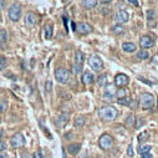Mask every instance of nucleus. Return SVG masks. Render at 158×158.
<instances>
[{
    "mask_svg": "<svg viewBox=\"0 0 158 158\" xmlns=\"http://www.w3.org/2000/svg\"><path fill=\"white\" fill-rule=\"evenodd\" d=\"M98 116H100V118L102 121H106V122L113 121V120H116V117L118 116V110L116 107H113V106H106V107L100 108Z\"/></svg>",
    "mask_w": 158,
    "mask_h": 158,
    "instance_id": "nucleus-1",
    "label": "nucleus"
},
{
    "mask_svg": "<svg viewBox=\"0 0 158 158\" xmlns=\"http://www.w3.org/2000/svg\"><path fill=\"white\" fill-rule=\"evenodd\" d=\"M21 11H23L21 5H20L19 3H14V4H11V6L9 8L8 15H9V18H10L11 21H18V20L20 19V16H21Z\"/></svg>",
    "mask_w": 158,
    "mask_h": 158,
    "instance_id": "nucleus-2",
    "label": "nucleus"
},
{
    "mask_svg": "<svg viewBox=\"0 0 158 158\" xmlns=\"http://www.w3.org/2000/svg\"><path fill=\"white\" fill-rule=\"evenodd\" d=\"M139 102H141V106L143 108H147V110L148 108H152L153 105H154V96L151 95V94H148V92H144V94L141 95Z\"/></svg>",
    "mask_w": 158,
    "mask_h": 158,
    "instance_id": "nucleus-3",
    "label": "nucleus"
},
{
    "mask_svg": "<svg viewBox=\"0 0 158 158\" xmlns=\"http://www.w3.org/2000/svg\"><path fill=\"white\" fill-rule=\"evenodd\" d=\"M98 143H100V147L102 149H110L113 146V137L111 135H108V133H103L100 137Z\"/></svg>",
    "mask_w": 158,
    "mask_h": 158,
    "instance_id": "nucleus-4",
    "label": "nucleus"
},
{
    "mask_svg": "<svg viewBox=\"0 0 158 158\" xmlns=\"http://www.w3.org/2000/svg\"><path fill=\"white\" fill-rule=\"evenodd\" d=\"M10 144H11L13 148H21V147H24L25 146V138H24V136L20 132L13 135V137L10 138Z\"/></svg>",
    "mask_w": 158,
    "mask_h": 158,
    "instance_id": "nucleus-5",
    "label": "nucleus"
},
{
    "mask_svg": "<svg viewBox=\"0 0 158 158\" xmlns=\"http://www.w3.org/2000/svg\"><path fill=\"white\" fill-rule=\"evenodd\" d=\"M55 77H56V81H57V82H60V84H66V82L69 81L70 73H69V71H67L66 69L60 67V69H57V70L55 71Z\"/></svg>",
    "mask_w": 158,
    "mask_h": 158,
    "instance_id": "nucleus-6",
    "label": "nucleus"
},
{
    "mask_svg": "<svg viewBox=\"0 0 158 158\" xmlns=\"http://www.w3.org/2000/svg\"><path fill=\"white\" fill-rule=\"evenodd\" d=\"M89 65L91 66L92 70L98 71L103 67V61L101 60V57L98 55H91L90 59H89Z\"/></svg>",
    "mask_w": 158,
    "mask_h": 158,
    "instance_id": "nucleus-7",
    "label": "nucleus"
},
{
    "mask_svg": "<svg viewBox=\"0 0 158 158\" xmlns=\"http://www.w3.org/2000/svg\"><path fill=\"white\" fill-rule=\"evenodd\" d=\"M75 30H77V32H80V34H82V35H86V34L92 32V31H94V27H92L89 23L81 21V23L75 24Z\"/></svg>",
    "mask_w": 158,
    "mask_h": 158,
    "instance_id": "nucleus-8",
    "label": "nucleus"
},
{
    "mask_svg": "<svg viewBox=\"0 0 158 158\" xmlns=\"http://www.w3.org/2000/svg\"><path fill=\"white\" fill-rule=\"evenodd\" d=\"M130 82V77L125 73H117L114 76V85L118 87H125Z\"/></svg>",
    "mask_w": 158,
    "mask_h": 158,
    "instance_id": "nucleus-9",
    "label": "nucleus"
},
{
    "mask_svg": "<svg viewBox=\"0 0 158 158\" xmlns=\"http://www.w3.org/2000/svg\"><path fill=\"white\" fill-rule=\"evenodd\" d=\"M128 19H130V15H128V13L125 11V10L117 11V14H116V16H114V21H116L117 25H123V24H126V23L128 21Z\"/></svg>",
    "mask_w": 158,
    "mask_h": 158,
    "instance_id": "nucleus-10",
    "label": "nucleus"
},
{
    "mask_svg": "<svg viewBox=\"0 0 158 158\" xmlns=\"http://www.w3.org/2000/svg\"><path fill=\"white\" fill-rule=\"evenodd\" d=\"M139 45L142 49H151L153 45H154V41H153V39L149 36V35H143L141 39H139Z\"/></svg>",
    "mask_w": 158,
    "mask_h": 158,
    "instance_id": "nucleus-11",
    "label": "nucleus"
},
{
    "mask_svg": "<svg viewBox=\"0 0 158 158\" xmlns=\"http://www.w3.org/2000/svg\"><path fill=\"white\" fill-rule=\"evenodd\" d=\"M117 96V90H116V85L114 84H110L106 86L105 90V98L107 100H113Z\"/></svg>",
    "mask_w": 158,
    "mask_h": 158,
    "instance_id": "nucleus-12",
    "label": "nucleus"
},
{
    "mask_svg": "<svg viewBox=\"0 0 158 158\" xmlns=\"http://www.w3.org/2000/svg\"><path fill=\"white\" fill-rule=\"evenodd\" d=\"M24 23H25L26 26H34V25H36V23H37V16H36V14L32 13V11L27 13L26 16H25V19H24Z\"/></svg>",
    "mask_w": 158,
    "mask_h": 158,
    "instance_id": "nucleus-13",
    "label": "nucleus"
},
{
    "mask_svg": "<svg viewBox=\"0 0 158 158\" xmlns=\"http://www.w3.org/2000/svg\"><path fill=\"white\" fill-rule=\"evenodd\" d=\"M146 16H147V24H148V26L149 27H156V25H157V21H156V11L154 10H152V9H149V10H147V14H146Z\"/></svg>",
    "mask_w": 158,
    "mask_h": 158,
    "instance_id": "nucleus-14",
    "label": "nucleus"
},
{
    "mask_svg": "<svg viewBox=\"0 0 158 158\" xmlns=\"http://www.w3.org/2000/svg\"><path fill=\"white\" fill-rule=\"evenodd\" d=\"M81 81H82L85 85H91V84L95 81V77H94V75L90 73V72H84V73H82Z\"/></svg>",
    "mask_w": 158,
    "mask_h": 158,
    "instance_id": "nucleus-15",
    "label": "nucleus"
},
{
    "mask_svg": "<svg viewBox=\"0 0 158 158\" xmlns=\"http://www.w3.org/2000/svg\"><path fill=\"white\" fill-rule=\"evenodd\" d=\"M80 149H81V144L80 143H72V144L67 146V151L72 156H76L78 152H80Z\"/></svg>",
    "mask_w": 158,
    "mask_h": 158,
    "instance_id": "nucleus-16",
    "label": "nucleus"
},
{
    "mask_svg": "<svg viewBox=\"0 0 158 158\" xmlns=\"http://www.w3.org/2000/svg\"><path fill=\"white\" fill-rule=\"evenodd\" d=\"M52 35H54V26L51 24H46L45 27H44V36H45V39L50 40V39L52 37Z\"/></svg>",
    "mask_w": 158,
    "mask_h": 158,
    "instance_id": "nucleus-17",
    "label": "nucleus"
},
{
    "mask_svg": "<svg viewBox=\"0 0 158 158\" xmlns=\"http://www.w3.org/2000/svg\"><path fill=\"white\" fill-rule=\"evenodd\" d=\"M8 43V31L0 29V48H4Z\"/></svg>",
    "mask_w": 158,
    "mask_h": 158,
    "instance_id": "nucleus-18",
    "label": "nucleus"
},
{
    "mask_svg": "<svg viewBox=\"0 0 158 158\" xmlns=\"http://www.w3.org/2000/svg\"><path fill=\"white\" fill-rule=\"evenodd\" d=\"M98 4V0H82V6L85 9H94Z\"/></svg>",
    "mask_w": 158,
    "mask_h": 158,
    "instance_id": "nucleus-19",
    "label": "nucleus"
},
{
    "mask_svg": "<svg viewBox=\"0 0 158 158\" xmlns=\"http://www.w3.org/2000/svg\"><path fill=\"white\" fill-rule=\"evenodd\" d=\"M122 50L126 52H133L136 51V45L133 43H123L122 44Z\"/></svg>",
    "mask_w": 158,
    "mask_h": 158,
    "instance_id": "nucleus-20",
    "label": "nucleus"
},
{
    "mask_svg": "<svg viewBox=\"0 0 158 158\" xmlns=\"http://www.w3.org/2000/svg\"><path fill=\"white\" fill-rule=\"evenodd\" d=\"M84 61H85V55L82 51H76L75 52V62L76 64H80V65H84Z\"/></svg>",
    "mask_w": 158,
    "mask_h": 158,
    "instance_id": "nucleus-21",
    "label": "nucleus"
},
{
    "mask_svg": "<svg viewBox=\"0 0 158 158\" xmlns=\"http://www.w3.org/2000/svg\"><path fill=\"white\" fill-rule=\"evenodd\" d=\"M131 101H132V100H131L128 96H123V97H118L117 103H118V105H121V106H130Z\"/></svg>",
    "mask_w": 158,
    "mask_h": 158,
    "instance_id": "nucleus-22",
    "label": "nucleus"
},
{
    "mask_svg": "<svg viewBox=\"0 0 158 158\" xmlns=\"http://www.w3.org/2000/svg\"><path fill=\"white\" fill-rule=\"evenodd\" d=\"M111 31L113 34H116V35H121V34L125 32V27H123V25H117L116 24V26H112L111 27Z\"/></svg>",
    "mask_w": 158,
    "mask_h": 158,
    "instance_id": "nucleus-23",
    "label": "nucleus"
},
{
    "mask_svg": "<svg viewBox=\"0 0 158 158\" xmlns=\"http://www.w3.org/2000/svg\"><path fill=\"white\" fill-rule=\"evenodd\" d=\"M69 122V114L67 113H61V116L59 117V120H57V125L59 126H64Z\"/></svg>",
    "mask_w": 158,
    "mask_h": 158,
    "instance_id": "nucleus-24",
    "label": "nucleus"
},
{
    "mask_svg": "<svg viewBox=\"0 0 158 158\" xmlns=\"http://www.w3.org/2000/svg\"><path fill=\"white\" fill-rule=\"evenodd\" d=\"M137 57H138L139 60H147V59L149 57V52H148L146 49H142V50H139V51L137 52Z\"/></svg>",
    "mask_w": 158,
    "mask_h": 158,
    "instance_id": "nucleus-25",
    "label": "nucleus"
},
{
    "mask_svg": "<svg viewBox=\"0 0 158 158\" xmlns=\"http://www.w3.org/2000/svg\"><path fill=\"white\" fill-rule=\"evenodd\" d=\"M82 70H84V67H82V65H80V64H76V62H75V64L72 65V72H73L75 75L81 73Z\"/></svg>",
    "mask_w": 158,
    "mask_h": 158,
    "instance_id": "nucleus-26",
    "label": "nucleus"
},
{
    "mask_svg": "<svg viewBox=\"0 0 158 158\" xmlns=\"http://www.w3.org/2000/svg\"><path fill=\"white\" fill-rule=\"evenodd\" d=\"M97 84H98V86H105V85H107V75H101V76H98V78H97Z\"/></svg>",
    "mask_w": 158,
    "mask_h": 158,
    "instance_id": "nucleus-27",
    "label": "nucleus"
},
{
    "mask_svg": "<svg viewBox=\"0 0 158 158\" xmlns=\"http://www.w3.org/2000/svg\"><path fill=\"white\" fill-rule=\"evenodd\" d=\"M151 149H152V147H151L149 144H141L139 148H138V153H139V154H143V153L149 152Z\"/></svg>",
    "mask_w": 158,
    "mask_h": 158,
    "instance_id": "nucleus-28",
    "label": "nucleus"
},
{
    "mask_svg": "<svg viewBox=\"0 0 158 158\" xmlns=\"http://www.w3.org/2000/svg\"><path fill=\"white\" fill-rule=\"evenodd\" d=\"M85 121H86L85 117H82V116H81V117H77L76 120H75V123H73V125H75V127H77V128H78V127H82V126L85 125Z\"/></svg>",
    "mask_w": 158,
    "mask_h": 158,
    "instance_id": "nucleus-29",
    "label": "nucleus"
},
{
    "mask_svg": "<svg viewBox=\"0 0 158 158\" xmlns=\"http://www.w3.org/2000/svg\"><path fill=\"white\" fill-rule=\"evenodd\" d=\"M6 66H8V60H6V57L3 56V55H0V70H4Z\"/></svg>",
    "mask_w": 158,
    "mask_h": 158,
    "instance_id": "nucleus-30",
    "label": "nucleus"
},
{
    "mask_svg": "<svg viewBox=\"0 0 158 158\" xmlns=\"http://www.w3.org/2000/svg\"><path fill=\"white\" fill-rule=\"evenodd\" d=\"M8 110V101L0 100V113H4Z\"/></svg>",
    "mask_w": 158,
    "mask_h": 158,
    "instance_id": "nucleus-31",
    "label": "nucleus"
},
{
    "mask_svg": "<svg viewBox=\"0 0 158 158\" xmlns=\"http://www.w3.org/2000/svg\"><path fill=\"white\" fill-rule=\"evenodd\" d=\"M147 138H148V132H146V131H144V132H142V133L137 137V139H138V142H139V143H142V142H143L144 139H147Z\"/></svg>",
    "mask_w": 158,
    "mask_h": 158,
    "instance_id": "nucleus-32",
    "label": "nucleus"
},
{
    "mask_svg": "<svg viewBox=\"0 0 158 158\" xmlns=\"http://www.w3.org/2000/svg\"><path fill=\"white\" fill-rule=\"evenodd\" d=\"M142 125H144V118H143V117H139V118H138V122L136 123V128H137V130L141 128Z\"/></svg>",
    "mask_w": 158,
    "mask_h": 158,
    "instance_id": "nucleus-33",
    "label": "nucleus"
},
{
    "mask_svg": "<svg viewBox=\"0 0 158 158\" xmlns=\"http://www.w3.org/2000/svg\"><path fill=\"white\" fill-rule=\"evenodd\" d=\"M123 96H127L126 90L121 89V90H118V91H117V97H123Z\"/></svg>",
    "mask_w": 158,
    "mask_h": 158,
    "instance_id": "nucleus-34",
    "label": "nucleus"
},
{
    "mask_svg": "<svg viewBox=\"0 0 158 158\" xmlns=\"http://www.w3.org/2000/svg\"><path fill=\"white\" fill-rule=\"evenodd\" d=\"M127 154H128L130 157H133L135 152H133V146H132V144H130V146H128V148H127Z\"/></svg>",
    "mask_w": 158,
    "mask_h": 158,
    "instance_id": "nucleus-35",
    "label": "nucleus"
},
{
    "mask_svg": "<svg viewBox=\"0 0 158 158\" xmlns=\"http://www.w3.org/2000/svg\"><path fill=\"white\" fill-rule=\"evenodd\" d=\"M133 120H135L133 114H130L128 118H127V126H132V125H133Z\"/></svg>",
    "mask_w": 158,
    "mask_h": 158,
    "instance_id": "nucleus-36",
    "label": "nucleus"
},
{
    "mask_svg": "<svg viewBox=\"0 0 158 158\" xmlns=\"http://www.w3.org/2000/svg\"><path fill=\"white\" fill-rule=\"evenodd\" d=\"M45 89H46V91H48V92H51V89H52V84H51V81H46Z\"/></svg>",
    "mask_w": 158,
    "mask_h": 158,
    "instance_id": "nucleus-37",
    "label": "nucleus"
},
{
    "mask_svg": "<svg viewBox=\"0 0 158 158\" xmlns=\"http://www.w3.org/2000/svg\"><path fill=\"white\" fill-rule=\"evenodd\" d=\"M32 158H44L43 157V153L40 151H36L34 154H32Z\"/></svg>",
    "mask_w": 158,
    "mask_h": 158,
    "instance_id": "nucleus-38",
    "label": "nucleus"
},
{
    "mask_svg": "<svg viewBox=\"0 0 158 158\" xmlns=\"http://www.w3.org/2000/svg\"><path fill=\"white\" fill-rule=\"evenodd\" d=\"M5 8H6V2L5 0H0V11L4 10Z\"/></svg>",
    "mask_w": 158,
    "mask_h": 158,
    "instance_id": "nucleus-39",
    "label": "nucleus"
},
{
    "mask_svg": "<svg viewBox=\"0 0 158 158\" xmlns=\"http://www.w3.org/2000/svg\"><path fill=\"white\" fill-rule=\"evenodd\" d=\"M127 2H128L131 5H133V6H138V5H139L138 0H127Z\"/></svg>",
    "mask_w": 158,
    "mask_h": 158,
    "instance_id": "nucleus-40",
    "label": "nucleus"
},
{
    "mask_svg": "<svg viewBox=\"0 0 158 158\" xmlns=\"http://www.w3.org/2000/svg\"><path fill=\"white\" fill-rule=\"evenodd\" d=\"M5 149H6V143L0 141V151H5Z\"/></svg>",
    "mask_w": 158,
    "mask_h": 158,
    "instance_id": "nucleus-41",
    "label": "nucleus"
},
{
    "mask_svg": "<svg viewBox=\"0 0 158 158\" xmlns=\"http://www.w3.org/2000/svg\"><path fill=\"white\" fill-rule=\"evenodd\" d=\"M142 157L141 158H153L152 157V154H151V152H147V153H143V154H141Z\"/></svg>",
    "mask_w": 158,
    "mask_h": 158,
    "instance_id": "nucleus-42",
    "label": "nucleus"
},
{
    "mask_svg": "<svg viewBox=\"0 0 158 158\" xmlns=\"http://www.w3.org/2000/svg\"><path fill=\"white\" fill-rule=\"evenodd\" d=\"M152 62H153V64H157V65H158V55H154V56L152 57Z\"/></svg>",
    "mask_w": 158,
    "mask_h": 158,
    "instance_id": "nucleus-43",
    "label": "nucleus"
},
{
    "mask_svg": "<svg viewBox=\"0 0 158 158\" xmlns=\"http://www.w3.org/2000/svg\"><path fill=\"white\" fill-rule=\"evenodd\" d=\"M98 2H100L101 4H110V3L113 2V0H98Z\"/></svg>",
    "mask_w": 158,
    "mask_h": 158,
    "instance_id": "nucleus-44",
    "label": "nucleus"
},
{
    "mask_svg": "<svg viewBox=\"0 0 158 158\" xmlns=\"http://www.w3.org/2000/svg\"><path fill=\"white\" fill-rule=\"evenodd\" d=\"M21 158H30V154H29L27 152H24V153L21 154Z\"/></svg>",
    "mask_w": 158,
    "mask_h": 158,
    "instance_id": "nucleus-45",
    "label": "nucleus"
},
{
    "mask_svg": "<svg viewBox=\"0 0 158 158\" xmlns=\"http://www.w3.org/2000/svg\"><path fill=\"white\" fill-rule=\"evenodd\" d=\"M3 136H4V131L0 128V141H2V138H3Z\"/></svg>",
    "mask_w": 158,
    "mask_h": 158,
    "instance_id": "nucleus-46",
    "label": "nucleus"
},
{
    "mask_svg": "<svg viewBox=\"0 0 158 158\" xmlns=\"http://www.w3.org/2000/svg\"><path fill=\"white\" fill-rule=\"evenodd\" d=\"M0 158H8V156L5 153H0Z\"/></svg>",
    "mask_w": 158,
    "mask_h": 158,
    "instance_id": "nucleus-47",
    "label": "nucleus"
}]
</instances>
